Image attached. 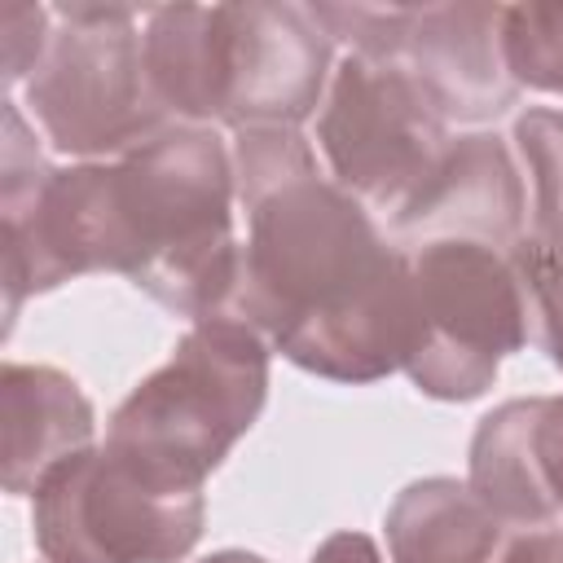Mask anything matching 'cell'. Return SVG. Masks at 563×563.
Wrapping results in <instances>:
<instances>
[{"label": "cell", "mask_w": 563, "mask_h": 563, "mask_svg": "<svg viewBox=\"0 0 563 563\" xmlns=\"http://www.w3.org/2000/svg\"><path fill=\"white\" fill-rule=\"evenodd\" d=\"M515 268L528 290L532 343L563 369V233H528L515 251Z\"/></svg>", "instance_id": "cell-17"}, {"label": "cell", "mask_w": 563, "mask_h": 563, "mask_svg": "<svg viewBox=\"0 0 563 563\" xmlns=\"http://www.w3.org/2000/svg\"><path fill=\"white\" fill-rule=\"evenodd\" d=\"M391 563H506V528L466 479L427 475L396 493L383 515Z\"/></svg>", "instance_id": "cell-13"}, {"label": "cell", "mask_w": 563, "mask_h": 563, "mask_svg": "<svg viewBox=\"0 0 563 563\" xmlns=\"http://www.w3.org/2000/svg\"><path fill=\"white\" fill-rule=\"evenodd\" d=\"M506 563H563V523L537 528V532H515Z\"/></svg>", "instance_id": "cell-21"}, {"label": "cell", "mask_w": 563, "mask_h": 563, "mask_svg": "<svg viewBox=\"0 0 563 563\" xmlns=\"http://www.w3.org/2000/svg\"><path fill=\"white\" fill-rule=\"evenodd\" d=\"M528 180L506 136L462 132L449 141L413 202L383 229L400 251L427 242H479L515 255L528 238Z\"/></svg>", "instance_id": "cell-9"}, {"label": "cell", "mask_w": 563, "mask_h": 563, "mask_svg": "<svg viewBox=\"0 0 563 563\" xmlns=\"http://www.w3.org/2000/svg\"><path fill=\"white\" fill-rule=\"evenodd\" d=\"M4 493L31 497L48 471L97 444V409L57 365L4 361Z\"/></svg>", "instance_id": "cell-12"}, {"label": "cell", "mask_w": 563, "mask_h": 563, "mask_svg": "<svg viewBox=\"0 0 563 563\" xmlns=\"http://www.w3.org/2000/svg\"><path fill=\"white\" fill-rule=\"evenodd\" d=\"M238 202L251 207L268 194H277L290 180L325 172L317 158V145L303 136V128H238L229 141Z\"/></svg>", "instance_id": "cell-15"}, {"label": "cell", "mask_w": 563, "mask_h": 563, "mask_svg": "<svg viewBox=\"0 0 563 563\" xmlns=\"http://www.w3.org/2000/svg\"><path fill=\"white\" fill-rule=\"evenodd\" d=\"M449 141V123L400 66L356 53L334 66L317 110V154L325 176L383 224L413 202Z\"/></svg>", "instance_id": "cell-7"}, {"label": "cell", "mask_w": 563, "mask_h": 563, "mask_svg": "<svg viewBox=\"0 0 563 563\" xmlns=\"http://www.w3.org/2000/svg\"><path fill=\"white\" fill-rule=\"evenodd\" d=\"M273 347L233 317H202L110 413L106 444L154 475L207 488V475L260 422Z\"/></svg>", "instance_id": "cell-3"}, {"label": "cell", "mask_w": 563, "mask_h": 563, "mask_svg": "<svg viewBox=\"0 0 563 563\" xmlns=\"http://www.w3.org/2000/svg\"><path fill=\"white\" fill-rule=\"evenodd\" d=\"M233 158L216 128L176 123L114 163H70L0 207L4 339L22 303L88 273H119L158 308L202 321L233 290Z\"/></svg>", "instance_id": "cell-1"}, {"label": "cell", "mask_w": 563, "mask_h": 563, "mask_svg": "<svg viewBox=\"0 0 563 563\" xmlns=\"http://www.w3.org/2000/svg\"><path fill=\"white\" fill-rule=\"evenodd\" d=\"M308 563H383V554H378L374 537H365V532H356V528H343V532H330V537L312 550Z\"/></svg>", "instance_id": "cell-20"}, {"label": "cell", "mask_w": 563, "mask_h": 563, "mask_svg": "<svg viewBox=\"0 0 563 563\" xmlns=\"http://www.w3.org/2000/svg\"><path fill=\"white\" fill-rule=\"evenodd\" d=\"M207 528V488H185L106 440L66 457L31 493L44 563H180Z\"/></svg>", "instance_id": "cell-5"}, {"label": "cell", "mask_w": 563, "mask_h": 563, "mask_svg": "<svg viewBox=\"0 0 563 563\" xmlns=\"http://www.w3.org/2000/svg\"><path fill=\"white\" fill-rule=\"evenodd\" d=\"M418 334L405 378L444 405L479 400L501 365L532 343L528 290L515 255L479 242L405 246Z\"/></svg>", "instance_id": "cell-6"}, {"label": "cell", "mask_w": 563, "mask_h": 563, "mask_svg": "<svg viewBox=\"0 0 563 563\" xmlns=\"http://www.w3.org/2000/svg\"><path fill=\"white\" fill-rule=\"evenodd\" d=\"M145 75L172 123H220V22L216 4H158L141 22Z\"/></svg>", "instance_id": "cell-14"}, {"label": "cell", "mask_w": 563, "mask_h": 563, "mask_svg": "<svg viewBox=\"0 0 563 563\" xmlns=\"http://www.w3.org/2000/svg\"><path fill=\"white\" fill-rule=\"evenodd\" d=\"M466 484L515 532L563 523V396H515L471 435Z\"/></svg>", "instance_id": "cell-11"}, {"label": "cell", "mask_w": 563, "mask_h": 563, "mask_svg": "<svg viewBox=\"0 0 563 563\" xmlns=\"http://www.w3.org/2000/svg\"><path fill=\"white\" fill-rule=\"evenodd\" d=\"M198 563H268V559L255 554V550H216V554H207Z\"/></svg>", "instance_id": "cell-22"}, {"label": "cell", "mask_w": 563, "mask_h": 563, "mask_svg": "<svg viewBox=\"0 0 563 563\" xmlns=\"http://www.w3.org/2000/svg\"><path fill=\"white\" fill-rule=\"evenodd\" d=\"M48 9L57 26L44 62L22 84V106L57 154L114 163L176 128L145 75L141 22L150 9L110 0Z\"/></svg>", "instance_id": "cell-4"}, {"label": "cell", "mask_w": 563, "mask_h": 563, "mask_svg": "<svg viewBox=\"0 0 563 563\" xmlns=\"http://www.w3.org/2000/svg\"><path fill=\"white\" fill-rule=\"evenodd\" d=\"M501 53L519 92L563 97V4H506Z\"/></svg>", "instance_id": "cell-16"}, {"label": "cell", "mask_w": 563, "mask_h": 563, "mask_svg": "<svg viewBox=\"0 0 563 563\" xmlns=\"http://www.w3.org/2000/svg\"><path fill=\"white\" fill-rule=\"evenodd\" d=\"M413 4H325L317 0L312 13L317 22L330 31V40L347 44V53L365 57V62H396L405 22H409Z\"/></svg>", "instance_id": "cell-18"}, {"label": "cell", "mask_w": 563, "mask_h": 563, "mask_svg": "<svg viewBox=\"0 0 563 563\" xmlns=\"http://www.w3.org/2000/svg\"><path fill=\"white\" fill-rule=\"evenodd\" d=\"M246 242L216 317L251 325L295 369L325 383H378L400 374L413 334L409 260L378 216L325 172L242 207Z\"/></svg>", "instance_id": "cell-2"}, {"label": "cell", "mask_w": 563, "mask_h": 563, "mask_svg": "<svg viewBox=\"0 0 563 563\" xmlns=\"http://www.w3.org/2000/svg\"><path fill=\"white\" fill-rule=\"evenodd\" d=\"M220 128H303L334 79V40L312 4H216Z\"/></svg>", "instance_id": "cell-8"}, {"label": "cell", "mask_w": 563, "mask_h": 563, "mask_svg": "<svg viewBox=\"0 0 563 563\" xmlns=\"http://www.w3.org/2000/svg\"><path fill=\"white\" fill-rule=\"evenodd\" d=\"M53 9L48 4H26V0H4L0 4V53H4V88H22L35 66L48 53L53 40Z\"/></svg>", "instance_id": "cell-19"}, {"label": "cell", "mask_w": 563, "mask_h": 563, "mask_svg": "<svg viewBox=\"0 0 563 563\" xmlns=\"http://www.w3.org/2000/svg\"><path fill=\"white\" fill-rule=\"evenodd\" d=\"M506 4H413L396 62L435 114L453 123H493L519 101L501 53Z\"/></svg>", "instance_id": "cell-10"}]
</instances>
